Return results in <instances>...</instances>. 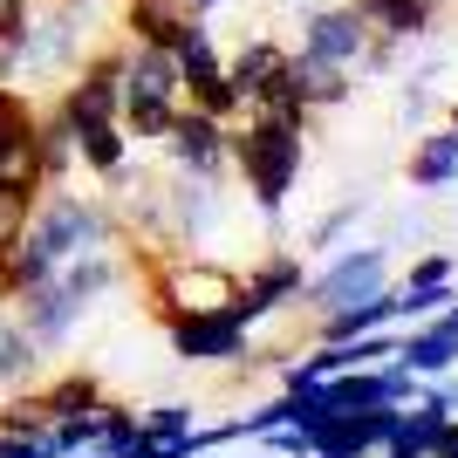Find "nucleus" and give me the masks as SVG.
Here are the masks:
<instances>
[{
  "label": "nucleus",
  "instance_id": "f257e3e1",
  "mask_svg": "<svg viewBox=\"0 0 458 458\" xmlns=\"http://www.w3.org/2000/svg\"><path fill=\"white\" fill-rule=\"evenodd\" d=\"M301 165H308V123H281V116H260V110L233 123V178L253 199V212L274 219L287 206L294 178H301Z\"/></svg>",
  "mask_w": 458,
  "mask_h": 458
},
{
  "label": "nucleus",
  "instance_id": "f03ea898",
  "mask_svg": "<svg viewBox=\"0 0 458 458\" xmlns=\"http://www.w3.org/2000/svg\"><path fill=\"white\" fill-rule=\"evenodd\" d=\"M103 14H82L69 0H35L28 7V48H21V76L14 89L35 103V89H55L89 62V48H103Z\"/></svg>",
  "mask_w": 458,
  "mask_h": 458
},
{
  "label": "nucleus",
  "instance_id": "7ed1b4c3",
  "mask_svg": "<svg viewBox=\"0 0 458 458\" xmlns=\"http://www.w3.org/2000/svg\"><path fill=\"white\" fill-rule=\"evenodd\" d=\"M390 281H397L390 247H377V240H349V247H328L322 253V267H308L301 308H315V322H322V315H335V308H349V301L383 294Z\"/></svg>",
  "mask_w": 458,
  "mask_h": 458
},
{
  "label": "nucleus",
  "instance_id": "20e7f679",
  "mask_svg": "<svg viewBox=\"0 0 458 458\" xmlns=\"http://www.w3.org/2000/svg\"><path fill=\"white\" fill-rule=\"evenodd\" d=\"M48 110H55L69 131L116 123V116H123V41H103V48H89V62H82L76 76L48 89Z\"/></svg>",
  "mask_w": 458,
  "mask_h": 458
},
{
  "label": "nucleus",
  "instance_id": "39448f33",
  "mask_svg": "<svg viewBox=\"0 0 458 458\" xmlns=\"http://www.w3.org/2000/svg\"><path fill=\"white\" fill-rule=\"evenodd\" d=\"M226 233V178L165 172V253H206Z\"/></svg>",
  "mask_w": 458,
  "mask_h": 458
},
{
  "label": "nucleus",
  "instance_id": "423d86ee",
  "mask_svg": "<svg viewBox=\"0 0 458 458\" xmlns=\"http://www.w3.org/2000/svg\"><path fill=\"white\" fill-rule=\"evenodd\" d=\"M165 335H172V356L191 363V369H240L253 356V328L240 322L233 301L199 308V315H178V322H165Z\"/></svg>",
  "mask_w": 458,
  "mask_h": 458
},
{
  "label": "nucleus",
  "instance_id": "0eeeda50",
  "mask_svg": "<svg viewBox=\"0 0 458 458\" xmlns=\"http://www.w3.org/2000/svg\"><path fill=\"white\" fill-rule=\"evenodd\" d=\"M301 287H308V267L294 253H260V260L240 274V287H233V308H240V322L260 335L267 322H281V315L301 308Z\"/></svg>",
  "mask_w": 458,
  "mask_h": 458
},
{
  "label": "nucleus",
  "instance_id": "6e6552de",
  "mask_svg": "<svg viewBox=\"0 0 458 458\" xmlns=\"http://www.w3.org/2000/svg\"><path fill=\"white\" fill-rule=\"evenodd\" d=\"M165 165L172 172H199V178H233V123H219V116L206 110H185L178 103L172 131H165Z\"/></svg>",
  "mask_w": 458,
  "mask_h": 458
},
{
  "label": "nucleus",
  "instance_id": "1a4fd4ad",
  "mask_svg": "<svg viewBox=\"0 0 458 458\" xmlns=\"http://www.w3.org/2000/svg\"><path fill=\"white\" fill-rule=\"evenodd\" d=\"M21 315V328L41 343V356H55V349H69L76 343V328H82V315H89V301H82L76 287L62 281V274H48V281H35L28 294H14L7 301Z\"/></svg>",
  "mask_w": 458,
  "mask_h": 458
},
{
  "label": "nucleus",
  "instance_id": "9d476101",
  "mask_svg": "<svg viewBox=\"0 0 458 458\" xmlns=\"http://www.w3.org/2000/svg\"><path fill=\"white\" fill-rule=\"evenodd\" d=\"M369 48V21L356 0H335V7H308L301 21V55H322V62H343L356 69V55Z\"/></svg>",
  "mask_w": 458,
  "mask_h": 458
},
{
  "label": "nucleus",
  "instance_id": "9b49d317",
  "mask_svg": "<svg viewBox=\"0 0 458 458\" xmlns=\"http://www.w3.org/2000/svg\"><path fill=\"white\" fill-rule=\"evenodd\" d=\"M123 103H185V76L165 48L123 41Z\"/></svg>",
  "mask_w": 458,
  "mask_h": 458
},
{
  "label": "nucleus",
  "instance_id": "f8f14e48",
  "mask_svg": "<svg viewBox=\"0 0 458 458\" xmlns=\"http://www.w3.org/2000/svg\"><path fill=\"white\" fill-rule=\"evenodd\" d=\"M287 82H294V96L308 103V116L315 110H343L349 96H356V69L322 62V55H301V48H287Z\"/></svg>",
  "mask_w": 458,
  "mask_h": 458
},
{
  "label": "nucleus",
  "instance_id": "ddd939ff",
  "mask_svg": "<svg viewBox=\"0 0 458 458\" xmlns=\"http://www.w3.org/2000/svg\"><path fill=\"white\" fill-rule=\"evenodd\" d=\"M397 363L411 377H458V328H445L438 315L431 322H411V335H397Z\"/></svg>",
  "mask_w": 458,
  "mask_h": 458
},
{
  "label": "nucleus",
  "instance_id": "4468645a",
  "mask_svg": "<svg viewBox=\"0 0 458 458\" xmlns=\"http://www.w3.org/2000/svg\"><path fill=\"white\" fill-rule=\"evenodd\" d=\"M369 21V35L397 41V48H411V41H431V28H438V0H356Z\"/></svg>",
  "mask_w": 458,
  "mask_h": 458
},
{
  "label": "nucleus",
  "instance_id": "2eb2a0df",
  "mask_svg": "<svg viewBox=\"0 0 458 458\" xmlns=\"http://www.w3.org/2000/svg\"><path fill=\"white\" fill-rule=\"evenodd\" d=\"M41 363H48V356H41V343L21 328L14 308L0 301V397H7V390H28V383H41Z\"/></svg>",
  "mask_w": 458,
  "mask_h": 458
},
{
  "label": "nucleus",
  "instance_id": "dca6fc26",
  "mask_svg": "<svg viewBox=\"0 0 458 458\" xmlns=\"http://www.w3.org/2000/svg\"><path fill=\"white\" fill-rule=\"evenodd\" d=\"M131 157H137V144H131L123 123H89V131H76V172H89L96 185H110Z\"/></svg>",
  "mask_w": 458,
  "mask_h": 458
},
{
  "label": "nucleus",
  "instance_id": "f3484780",
  "mask_svg": "<svg viewBox=\"0 0 458 458\" xmlns=\"http://www.w3.org/2000/svg\"><path fill=\"white\" fill-rule=\"evenodd\" d=\"M403 178H411V191H445V185H452V178H458V131H452V123L418 137V151H411Z\"/></svg>",
  "mask_w": 458,
  "mask_h": 458
},
{
  "label": "nucleus",
  "instance_id": "a211bd4d",
  "mask_svg": "<svg viewBox=\"0 0 458 458\" xmlns=\"http://www.w3.org/2000/svg\"><path fill=\"white\" fill-rule=\"evenodd\" d=\"M185 110H206V116H219V123H240V116H247V96H240V82L226 76V62L185 76Z\"/></svg>",
  "mask_w": 458,
  "mask_h": 458
},
{
  "label": "nucleus",
  "instance_id": "6ab92c4d",
  "mask_svg": "<svg viewBox=\"0 0 458 458\" xmlns=\"http://www.w3.org/2000/svg\"><path fill=\"white\" fill-rule=\"evenodd\" d=\"M35 157H41V178H48V185H69V178H76V131H69L48 103L35 110Z\"/></svg>",
  "mask_w": 458,
  "mask_h": 458
},
{
  "label": "nucleus",
  "instance_id": "aec40b11",
  "mask_svg": "<svg viewBox=\"0 0 458 458\" xmlns=\"http://www.w3.org/2000/svg\"><path fill=\"white\" fill-rule=\"evenodd\" d=\"M41 403H48V418H89L103 403V383L89 369H55V377H41Z\"/></svg>",
  "mask_w": 458,
  "mask_h": 458
},
{
  "label": "nucleus",
  "instance_id": "412c9836",
  "mask_svg": "<svg viewBox=\"0 0 458 458\" xmlns=\"http://www.w3.org/2000/svg\"><path fill=\"white\" fill-rule=\"evenodd\" d=\"M191 424H199V411H191V403H151V411H137V438L157 445V452H178V458H185Z\"/></svg>",
  "mask_w": 458,
  "mask_h": 458
},
{
  "label": "nucleus",
  "instance_id": "4be33fe9",
  "mask_svg": "<svg viewBox=\"0 0 458 458\" xmlns=\"http://www.w3.org/2000/svg\"><path fill=\"white\" fill-rule=\"evenodd\" d=\"M0 431H7V438H41V431H48L41 383H28V390H7V397H0Z\"/></svg>",
  "mask_w": 458,
  "mask_h": 458
},
{
  "label": "nucleus",
  "instance_id": "5701e85b",
  "mask_svg": "<svg viewBox=\"0 0 458 458\" xmlns=\"http://www.w3.org/2000/svg\"><path fill=\"white\" fill-rule=\"evenodd\" d=\"M165 55L178 62V76H199V69H212V62H226V55H219V35H212L206 21H185V28L172 35V48H165Z\"/></svg>",
  "mask_w": 458,
  "mask_h": 458
},
{
  "label": "nucleus",
  "instance_id": "b1692460",
  "mask_svg": "<svg viewBox=\"0 0 458 458\" xmlns=\"http://www.w3.org/2000/svg\"><path fill=\"white\" fill-rule=\"evenodd\" d=\"M452 274H458V253L431 247V253H418V260L403 267V281H397V287H452Z\"/></svg>",
  "mask_w": 458,
  "mask_h": 458
},
{
  "label": "nucleus",
  "instance_id": "393cba45",
  "mask_svg": "<svg viewBox=\"0 0 458 458\" xmlns=\"http://www.w3.org/2000/svg\"><path fill=\"white\" fill-rule=\"evenodd\" d=\"M356 219H363V199H343V206L335 212H322V219H315V233H308V247H343V233L356 226Z\"/></svg>",
  "mask_w": 458,
  "mask_h": 458
},
{
  "label": "nucleus",
  "instance_id": "a878e982",
  "mask_svg": "<svg viewBox=\"0 0 458 458\" xmlns=\"http://www.w3.org/2000/svg\"><path fill=\"white\" fill-rule=\"evenodd\" d=\"M165 7H172V14H185V21H212L226 0H165Z\"/></svg>",
  "mask_w": 458,
  "mask_h": 458
},
{
  "label": "nucleus",
  "instance_id": "bb28decb",
  "mask_svg": "<svg viewBox=\"0 0 458 458\" xmlns=\"http://www.w3.org/2000/svg\"><path fill=\"white\" fill-rule=\"evenodd\" d=\"M431 458H458V418L438 431V445H431Z\"/></svg>",
  "mask_w": 458,
  "mask_h": 458
},
{
  "label": "nucleus",
  "instance_id": "cd10ccee",
  "mask_svg": "<svg viewBox=\"0 0 458 458\" xmlns=\"http://www.w3.org/2000/svg\"><path fill=\"white\" fill-rule=\"evenodd\" d=\"M69 7H82V14H116L123 0H69Z\"/></svg>",
  "mask_w": 458,
  "mask_h": 458
},
{
  "label": "nucleus",
  "instance_id": "c85d7f7f",
  "mask_svg": "<svg viewBox=\"0 0 458 458\" xmlns=\"http://www.w3.org/2000/svg\"><path fill=\"white\" fill-rule=\"evenodd\" d=\"M438 322H445V328H458V294L445 301V315H438Z\"/></svg>",
  "mask_w": 458,
  "mask_h": 458
},
{
  "label": "nucleus",
  "instance_id": "c756f323",
  "mask_svg": "<svg viewBox=\"0 0 458 458\" xmlns=\"http://www.w3.org/2000/svg\"><path fill=\"white\" fill-rule=\"evenodd\" d=\"M445 123H452V131H458V103H452V116H445Z\"/></svg>",
  "mask_w": 458,
  "mask_h": 458
},
{
  "label": "nucleus",
  "instance_id": "7c9ffc66",
  "mask_svg": "<svg viewBox=\"0 0 458 458\" xmlns=\"http://www.w3.org/2000/svg\"><path fill=\"white\" fill-rule=\"evenodd\" d=\"M0 96H7V82H0Z\"/></svg>",
  "mask_w": 458,
  "mask_h": 458
},
{
  "label": "nucleus",
  "instance_id": "2f4dec72",
  "mask_svg": "<svg viewBox=\"0 0 458 458\" xmlns=\"http://www.w3.org/2000/svg\"><path fill=\"white\" fill-rule=\"evenodd\" d=\"M165 458H178V452H165Z\"/></svg>",
  "mask_w": 458,
  "mask_h": 458
}]
</instances>
